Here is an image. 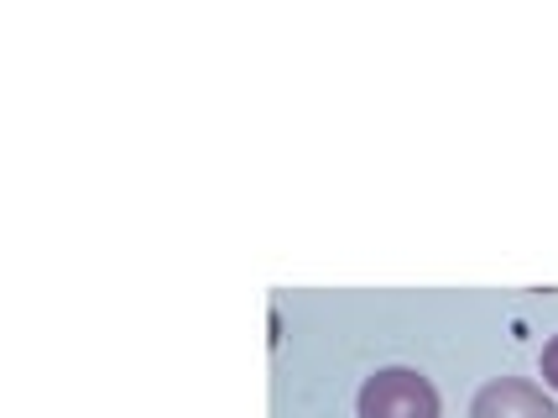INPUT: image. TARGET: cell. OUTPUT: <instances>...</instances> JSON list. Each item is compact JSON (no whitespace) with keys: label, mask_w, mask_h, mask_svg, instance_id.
Listing matches in <instances>:
<instances>
[{"label":"cell","mask_w":558,"mask_h":418,"mask_svg":"<svg viewBox=\"0 0 558 418\" xmlns=\"http://www.w3.org/2000/svg\"><path fill=\"white\" fill-rule=\"evenodd\" d=\"M355 414L361 418H438V393L423 371L387 367L361 382Z\"/></svg>","instance_id":"obj_1"},{"label":"cell","mask_w":558,"mask_h":418,"mask_svg":"<svg viewBox=\"0 0 558 418\" xmlns=\"http://www.w3.org/2000/svg\"><path fill=\"white\" fill-rule=\"evenodd\" d=\"M470 418H558V408L537 382H527V377H501V382H486V387L475 393Z\"/></svg>","instance_id":"obj_2"},{"label":"cell","mask_w":558,"mask_h":418,"mask_svg":"<svg viewBox=\"0 0 558 418\" xmlns=\"http://www.w3.org/2000/svg\"><path fill=\"white\" fill-rule=\"evenodd\" d=\"M543 387H554L558 393V335L548 341V350H543Z\"/></svg>","instance_id":"obj_3"}]
</instances>
